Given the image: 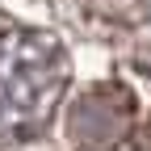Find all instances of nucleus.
I'll return each instance as SVG.
<instances>
[{
  "label": "nucleus",
  "instance_id": "f257e3e1",
  "mask_svg": "<svg viewBox=\"0 0 151 151\" xmlns=\"http://www.w3.org/2000/svg\"><path fill=\"white\" fill-rule=\"evenodd\" d=\"M67 88V59L38 29L0 34V130H38Z\"/></svg>",
  "mask_w": 151,
  "mask_h": 151
}]
</instances>
